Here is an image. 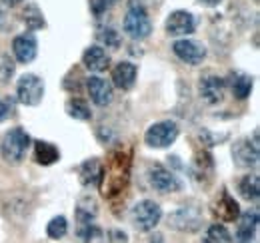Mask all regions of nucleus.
I'll list each match as a JSON object with an SVG mask.
<instances>
[{"label":"nucleus","mask_w":260,"mask_h":243,"mask_svg":"<svg viewBox=\"0 0 260 243\" xmlns=\"http://www.w3.org/2000/svg\"><path fill=\"white\" fill-rule=\"evenodd\" d=\"M130 176V157L122 150L112 152L106 166H102V176H100V191L106 197H114L124 191Z\"/></svg>","instance_id":"f257e3e1"},{"label":"nucleus","mask_w":260,"mask_h":243,"mask_svg":"<svg viewBox=\"0 0 260 243\" xmlns=\"http://www.w3.org/2000/svg\"><path fill=\"white\" fill-rule=\"evenodd\" d=\"M30 148V136L22 128H12L2 136L0 152L8 164H20Z\"/></svg>","instance_id":"f03ea898"},{"label":"nucleus","mask_w":260,"mask_h":243,"mask_svg":"<svg viewBox=\"0 0 260 243\" xmlns=\"http://www.w3.org/2000/svg\"><path fill=\"white\" fill-rule=\"evenodd\" d=\"M122 26H124V32L132 40H144L152 32V22H150L148 12L144 10L142 4H130Z\"/></svg>","instance_id":"7ed1b4c3"},{"label":"nucleus","mask_w":260,"mask_h":243,"mask_svg":"<svg viewBox=\"0 0 260 243\" xmlns=\"http://www.w3.org/2000/svg\"><path fill=\"white\" fill-rule=\"evenodd\" d=\"M130 217H132V223H134V227L138 231H152L158 225L160 217H162V210H160V206L156 201L142 199L132 208Z\"/></svg>","instance_id":"20e7f679"},{"label":"nucleus","mask_w":260,"mask_h":243,"mask_svg":"<svg viewBox=\"0 0 260 243\" xmlns=\"http://www.w3.org/2000/svg\"><path fill=\"white\" fill-rule=\"evenodd\" d=\"M176 138H178V126L170 120L152 124L144 134V142L150 148H168L176 142Z\"/></svg>","instance_id":"39448f33"},{"label":"nucleus","mask_w":260,"mask_h":243,"mask_svg":"<svg viewBox=\"0 0 260 243\" xmlns=\"http://www.w3.org/2000/svg\"><path fill=\"white\" fill-rule=\"evenodd\" d=\"M16 96L24 106H38L44 98V80L36 74L20 76L16 84Z\"/></svg>","instance_id":"423d86ee"},{"label":"nucleus","mask_w":260,"mask_h":243,"mask_svg":"<svg viewBox=\"0 0 260 243\" xmlns=\"http://www.w3.org/2000/svg\"><path fill=\"white\" fill-rule=\"evenodd\" d=\"M258 130L254 132L252 136V142L250 140H238L234 146H232V159L238 168H254L258 166Z\"/></svg>","instance_id":"0eeeda50"},{"label":"nucleus","mask_w":260,"mask_h":243,"mask_svg":"<svg viewBox=\"0 0 260 243\" xmlns=\"http://www.w3.org/2000/svg\"><path fill=\"white\" fill-rule=\"evenodd\" d=\"M168 225L172 229L192 233L196 229H200V225H202V213L198 212L196 208H190V206L178 208V210H174L168 215Z\"/></svg>","instance_id":"6e6552de"},{"label":"nucleus","mask_w":260,"mask_h":243,"mask_svg":"<svg viewBox=\"0 0 260 243\" xmlns=\"http://www.w3.org/2000/svg\"><path fill=\"white\" fill-rule=\"evenodd\" d=\"M224 90H226V82L216 76V74H206L200 78V84H198V92H200V98L208 104V106H216L222 102L224 98Z\"/></svg>","instance_id":"1a4fd4ad"},{"label":"nucleus","mask_w":260,"mask_h":243,"mask_svg":"<svg viewBox=\"0 0 260 243\" xmlns=\"http://www.w3.org/2000/svg\"><path fill=\"white\" fill-rule=\"evenodd\" d=\"M148 180L152 183V187L160 193H174V191H180V187H182L180 180L160 164H154L148 170Z\"/></svg>","instance_id":"9d476101"},{"label":"nucleus","mask_w":260,"mask_h":243,"mask_svg":"<svg viewBox=\"0 0 260 243\" xmlns=\"http://www.w3.org/2000/svg\"><path fill=\"white\" fill-rule=\"evenodd\" d=\"M164 28H166L168 36H188V34L194 32L196 20L194 16L190 12H186V10H174L166 18Z\"/></svg>","instance_id":"9b49d317"},{"label":"nucleus","mask_w":260,"mask_h":243,"mask_svg":"<svg viewBox=\"0 0 260 243\" xmlns=\"http://www.w3.org/2000/svg\"><path fill=\"white\" fill-rule=\"evenodd\" d=\"M172 52L180 58L182 62L190 64V66H198L200 62L206 58V48L202 44H198L194 40H176L172 44Z\"/></svg>","instance_id":"f8f14e48"},{"label":"nucleus","mask_w":260,"mask_h":243,"mask_svg":"<svg viewBox=\"0 0 260 243\" xmlns=\"http://www.w3.org/2000/svg\"><path fill=\"white\" fill-rule=\"evenodd\" d=\"M12 52L16 56V60L20 64H30L38 54V42H36V36L26 32V34H20L14 38L12 42Z\"/></svg>","instance_id":"ddd939ff"},{"label":"nucleus","mask_w":260,"mask_h":243,"mask_svg":"<svg viewBox=\"0 0 260 243\" xmlns=\"http://www.w3.org/2000/svg\"><path fill=\"white\" fill-rule=\"evenodd\" d=\"M86 90L90 94V100L96 106H108L112 102V84L100 76H90L86 78Z\"/></svg>","instance_id":"4468645a"},{"label":"nucleus","mask_w":260,"mask_h":243,"mask_svg":"<svg viewBox=\"0 0 260 243\" xmlns=\"http://www.w3.org/2000/svg\"><path fill=\"white\" fill-rule=\"evenodd\" d=\"M212 213H214V217H218L220 221L230 223V221L238 219V215H240V208H238L236 199L228 193L226 189H222L220 197L212 204Z\"/></svg>","instance_id":"2eb2a0df"},{"label":"nucleus","mask_w":260,"mask_h":243,"mask_svg":"<svg viewBox=\"0 0 260 243\" xmlns=\"http://www.w3.org/2000/svg\"><path fill=\"white\" fill-rule=\"evenodd\" d=\"M238 227H236V243H254L256 229H258V212H246L238 215Z\"/></svg>","instance_id":"dca6fc26"},{"label":"nucleus","mask_w":260,"mask_h":243,"mask_svg":"<svg viewBox=\"0 0 260 243\" xmlns=\"http://www.w3.org/2000/svg\"><path fill=\"white\" fill-rule=\"evenodd\" d=\"M136 74H138V68L132 62H120V64H116V68L112 70L114 86L120 88V90H130L134 86V82H136Z\"/></svg>","instance_id":"f3484780"},{"label":"nucleus","mask_w":260,"mask_h":243,"mask_svg":"<svg viewBox=\"0 0 260 243\" xmlns=\"http://www.w3.org/2000/svg\"><path fill=\"white\" fill-rule=\"evenodd\" d=\"M82 64L90 72H104L108 68V64H110V56L106 54V50L102 46H90L82 54Z\"/></svg>","instance_id":"a211bd4d"},{"label":"nucleus","mask_w":260,"mask_h":243,"mask_svg":"<svg viewBox=\"0 0 260 243\" xmlns=\"http://www.w3.org/2000/svg\"><path fill=\"white\" fill-rule=\"evenodd\" d=\"M34 159L40 166H52V164H56L60 159V150L50 142L36 140L34 142Z\"/></svg>","instance_id":"6ab92c4d"},{"label":"nucleus","mask_w":260,"mask_h":243,"mask_svg":"<svg viewBox=\"0 0 260 243\" xmlns=\"http://www.w3.org/2000/svg\"><path fill=\"white\" fill-rule=\"evenodd\" d=\"M212 172H214L212 155H210L208 152L196 153L194 164H192V176H194V180H198V182L210 180V178H212Z\"/></svg>","instance_id":"aec40b11"},{"label":"nucleus","mask_w":260,"mask_h":243,"mask_svg":"<svg viewBox=\"0 0 260 243\" xmlns=\"http://www.w3.org/2000/svg\"><path fill=\"white\" fill-rule=\"evenodd\" d=\"M96 213H98V206H96V199L92 195H84L80 197L78 206H76V219L80 225L84 223H92L96 219Z\"/></svg>","instance_id":"412c9836"},{"label":"nucleus","mask_w":260,"mask_h":243,"mask_svg":"<svg viewBox=\"0 0 260 243\" xmlns=\"http://www.w3.org/2000/svg\"><path fill=\"white\" fill-rule=\"evenodd\" d=\"M102 176V164L98 157H90L80 166V182L82 185H96Z\"/></svg>","instance_id":"4be33fe9"},{"label":"nucleus","mask_w":260,"mask_h":243,"mask_svg":"<svg viewBox=\"0 0 260 243\" xmlns=\"http://www.w3.org/2000/svg\"><path fill=\"white\" fill-rule=\"evenodd\" d=\"M238 191L244 199L248 201H256L260 195V178L256 174H250V176H244L240 183H238Z\"/></svg>","instance_id":"5701e85b"},{"label":"nucleus","mask_w":260,"mask_h":243,"mask_svg":"<svg viewBox=\"0 0 260 243\" xmlns=\"http://www.w3.org/2000/svg\"><path fill=\"white\" fill-rule=\"evenodd\" d=\"M22 22L26 24L28 30H40L46 26L44 14L36 4H26V8L22 10Z\"/></svg>","instance_id":"b1692460"},{"label":"nucleus","mask_w":260,"mask_h":243,"mask_svg":"<svg viewBox=\"0 0 260 243\" xmlns=\"http://www.w3.org/2000/svg\"><path fill=\"white\" fill-rule=\"evenodd\" d=\"M230 88H232V94L238 98V100H244L250 96L252 92V78L246 76V74H232V80H230Z\"/></svg>","instance_id":"393cba45"},{"label":"nucleus","mask_w":260,"mask_h":243,"mask_svg":"<svg viewBox=\"0 0 260 243\" xmlns=\"http://www.w3.org/2000/svg\"><path fill=\"white\" fill-rule=\"evenodd\" d=\"M66 112H68L70 118L80 120V122H88L92 118V112H90L88 104H86L84 100H80V98H70V100L66 102Z\"/></svg>","instance_id":"a878e982"},{"label":"nucleus","mask_w":260,"mask_h":243,"mask_svg":"<svg viewBox=\"0 0 260 243\" xmlns=\"http://www.w3.org/2000/svg\"><path fill=\"white\" fill-rule=\"evenodd\" d=\"M78 237L82 239V243H104V231L96 227L94 223H84L78 227Z\"/></svg>","instance_id":"bb28decb"},{"label":"nucleus","mask_w":260,"mask_h":243,"mask_svg":"<svg viewBox=\"0 0 260 243\" xmlns=\"http://www.w3.org/2000/svg\"><path fill=\"white\" fill-rule=\"evenodd\" d=\"M66 233H68V221H66L64 215L52 217L50 223L46 225V235L50 239H62Z\"/></svg>","instance_id":"cd10ccee"},{"label":"nucleus","mask_w":260,"mask_h":243,"mask_svg":"<svg viewBox=\"0 0 260 243\" xmlns=\"http://www.w3.org/2000/svg\"><path fill=\"white\" fill-rule=\"evenodd\" d=\"M204 241L206 243H232V235H230V231H228L224 225L214 223V225L208 227Z\"/></svg>","instance_id":"c85d7f7f"},{"label":"nucleus","mask_w":260,"mask_h":243,"mask_svg":"<svg viewBox=\"0 0 260 243\" xmlns=\"http://www.w3.org/2000/svg\"><path fill=\"white\" fill-rule=\"evenodd\" d=\"M96 38L106 46V48H120L122 40H120V34L114 30V28H100L96 34Z\"/></svg>","instance_id":"c756f323"},{"label":"nucleus","mask_w":260,"mask_h":243,"mask_svg":"<svg viewBox=\"0 0 260 243\" xmlns=\"http://www.w3.org/2000/svg\"><path fill=\"white\" fill-rule=\"evenodd\" d=\"M14 68H16V64H14V60H12L8 54H2V56H0V82H2V84H6V82L12 78Z\"/></svg>","instance_id":"7c9ffc66"},{"label":"nucleus","mask_w":260,"mask_h":243,"mask_svg":"<svg viewBox=\"0 0 260 243\" xmlns=\"http://www.w3.org/2000/svg\"><path fill=\"white\" fill-rule=\"evenodd\" d=\"M12 26H14V22H12V16H10V12H8L6 4L2 2V4H0V32L10 30Z\"/></svg>","instance_id":"2f4dec72"},{"label":"nucleus","mask_w":260,"mask_h":243,"mask_svg":"<svg viewBox=\"0 0 260 243\" xmlns=\"http://www.w3.org/2000/svg\"><path fill=\"white\" fill-rule=\"evenodd\" d=\"M112 4H114V0H90V8H92L94 16H102Z\"/></svg>","instance_id":"473e14b6"},{"label":"nucleus","mask_w":260,"mask_h":243,"mask_svg":"<svg viewBox=\"0 0 260 243\" xmlns=\"http://www.w3.org/2000/svg\"><path fill=\"white\" fill-rule=\"evenodd\" d=\"M12 112H14L12 100H10V98H6V100L0 98V122H4L8 116H12Z\"/></svg>","instance_id":"72a5a7b5"},{"label":"nucleus","mask_w":260,"mask_h":243,"mask_svg":"<svg viewBox=\"0 0 260 243\" xmlns=\"http://www.w3.org/2000/svg\"><path fill=\"white\" fill-rule=\"evenodd\" d=\"M110 237L114 243H126V239H128L124 231H110Z\"/></svg>","instance_id":"f704fd0d"},{"label":"nucleus","mask_w":260,"mask_h":243,"mask_svg":"<svg viewBox=\"0 0 260 243\" xmlns=\"http://www.w3.org/2000/svg\"><path fill=\"white\" fill-rule=\"evenodd\" d=\"M200 4H204V6H218L222 0H198Z\"/></svg>","instance_id":"c9c22d12"},{"label":"nucleus","mask_w":260,"mask_h":243,"mask_svg":"<svg viewBox=\"0 0 260 243\" xmlns=\"http://www.w3.org/2000/svg\"><path fill=\"white\" fill-rule=\"evenodd\" d=\"M2 2H4L6 6H18V4L22 2V0H2Z\"/></svg>","instance_id":"e433bc0d"},{"label":"nucleus","mask_w":260,"mask_h":243,"mask_svg":"<svg viewBox=\"0 0 260 243\" xmlns=\"http://www.w3.org/2000/svg\"><path fill=\"white\" fill-rule=\"evenodd\" d=\"M254 2H258V0H254Z\"/></svg>","instance_id":"4c0bfd02"}]
</instances>
